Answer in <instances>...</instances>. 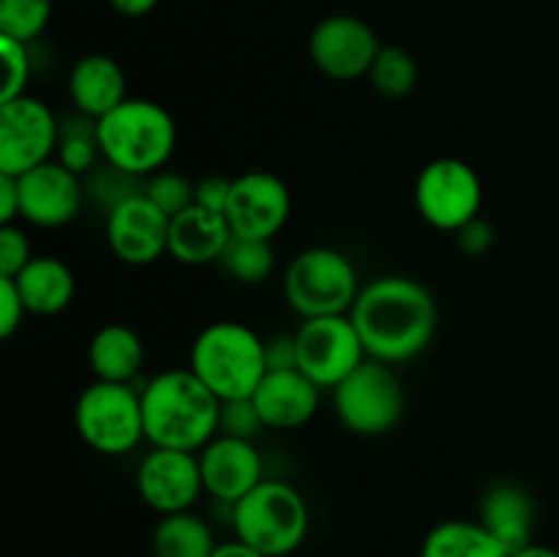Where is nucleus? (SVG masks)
<instances>
[{
    "label": "nucleus",
    "mask_w": 559,
    "mask_h": 557,
    "mask_svg": "<svg viewBox=\"0 0 559 557\" xmlns=\"http://www.w3.org/2000/svg\"><path fill=\"white\" fill-rule=\"evenodd\" d=\"M360 287L353 260L333 246L298 251L284 271V298L300 320L349 315Z\"/></svg>",
    "instance_id": "obj_6"
},
{
    "label": "nucleus",
    "mask_w": 559,
    "mask_h": 557,
    "mask_svg": "<svg viewBox=\"0 0 559 557\" xmlns=\"http://www.w3.org/2000/svg\"><path fill=\"white\" fill-rule=\"evenodd\" d=\"M229 517L235 538L265 557L293 555L309 535L306 497L282 478H265L254 486L229 508Z\"/></svg>",
    "instance_id": "obj_5"
},
{
    "label": "nucleus",
    "mask_w": 559,
    "mask_h": 557,
    "mask_svg": "<svg viewBox=\"0 0 559 557\" xmlns=\"http://www.w3.org/2000/svg\"><path fill=\"white\" fill-rule=\"evenodd\" d=\"M60 164L71 173L82 175L98 167V158H102V145H98V129L96 120L85 118V115L76 112L74 118L63 120L60 123V140H58V153H55Z\"/></svg>",
    "instance_id": "obj_28"
},
{
    "label": "nucleus",
    "mask_w": 559,
    "mask_h": 557,
    "mask_svg": "<svg viewBox=\"0 0 559 557\" xmlns=\"http://www.w3.org/2000/svg\"><path fill=\"white\" fill-rule=\"evenodd\" d=\"M413 200L426 224L440 233L456 235L464 224L480 216L484 180L464 158H431L415 178Z\"/></svg>",
    "instance_id": "obj_9"
},
{
    "label": "nucleus",
    "mask_w": 559,
    "mask_h": 557,
    "mask_svg": "<svg viewBox=\"0 0 559 557\" xmlns=\"http://www.w3.org/2000/svg\"><path fill=\"white\" fill-rule=\"evenodd\" d=\"M22 213L20 222L38 229H58L80 216L87 200L85 178L66 169L58 158L38 164L31 173L20 175Z\"/></svg>",
    "instance_id": "obj_15"
},
{
    "label": "nucleus",
    "mask_w": 559,
    "mask_h": 557,
    "mask_svg": "<svg viewBox=\"0 0 559 557\" xmlns=\"http://www.w3.org/2000/svg\"><path fill=\"white\" fill-rule=\"evenodd\" d=\"M295 342H298V369L322 391H333L369 358L349 315L304 320L295 331Z\"/></svg>",
    "instance_id": "obj_11"
},
{
    "label": "nucleus",
    "mask_w": 559,
    "mask_h": 557,
    "mask_svg": "<svg viewBox=\"0 0 559 557\" xmlns=\"http://www.w3.org/2000/svg\"><path fill=\"white\" fill-rule=\"evenodd\" d=\"M218 268L238 284H262L276 271V251L273 240L262 238H240L233 235V240L224 249Z\"/></svg>",
    "instance_id": "obj_26"
},
{
    "label": "nucleus",
    "mask_w": 559,
    "mask_h": 557,
    "mask_svg": "<svg viewBox=\"0 0 559 557\" xmlns=\"http://www.w3.org/2000/svg\"><path fill=\"white\" fill-rule=\"evenodd\" d=\"M229 240H233V229L224 213L191 205L169 222L167 254L180 265H211L222 260Z\"/></svg>",
    "instance_id": "obj_20"
},
{
    "label": "nucleus",
    "mask_w": 559,
    "mask_h": 557,
    "mask_svg": "<svg viewBox=\"0 0 559 557\" xmlns=\"http://www.w3.org/2000/svg\"><path fill=\"white\" fill-rule=\"evenodd\" d=\"M229 189H233V178H224V175H205V178L197 180L194 186V205L213 213H224L227 211Z\"/></svg>",
    "instance_id": "obj_37"
},
{
    "label": "nucleus",
    "mask_w": 559,
    "mask_h": 557,
    "mask_svg": "<svg viewBox=\"0 0 559 557\" xmlns=\"http://www.w3.org/2000/svg\"><path fill=\"white\" fill-rule=\"evenodd\" d=\"M85 191L87 200L96 202L104 213L115 211L118 205L129 202L131 197L145 191V178L123 173V169L112 167V164L102 162L93 173L85 175Z\"/></svg>",
    "instance_id": "obj_30"
},
{
    "label": "nucleus",
    "mask_w": 559,
    "mask_h": 557,
    "mask_svg": "<svg viewBox=\"0 0 559 557\" xmlns=\"http://www.w3.org/2000/svg\"><path fill=\"white\" fill-rule=\"evenodd\" d=\"M102 162L151 178L164 169L178 147V123L164 104L153 98L129 96L120 107L96 120Z\"/></svg>",
    "instance_id": "obj_3"
},
{
    "label": "nucleus",
    "mask_w": 559,
    "mask_h": 557,
    "mask_svg": "<svg viewBox=\"0 0 559 557\" xmlns=\"http://www.w3.org/2000/svg\"><path fill=\"white\" fill-rule=\"evenodd\" d=\"M33 244L25 227L16 224H0V276H20L27 262L33 260Z\"/></svg>",
    "instance_id": "obj_34"
},
{
    "label": "nucleus",
    "mask_w": 559,
    "mask_h": 557,
    "mask_svg": "<svg viewBox=\"0 0 559 557\" xmlns=\"http://www.w3.org/2000/svg\"><path fill=\"white\" fill-rule=\"evenodd\" d=\"M169 222L173 218L153 205L145 194L131 197L129 202L107 213V246L123 265L145 268L167 254Z\"/></svg>",
    "instance_id": "obj_16"
},
{
    "label": "nucleus",
    "mask_w": 559,
    "mask_h": 557,
    "mask_svg": "<svg viewBox=\"0 0 559 557\" xmlns=\"http://www.w3.org/2000/svg\"><path fill=\"white\" fill-rule=\"evenodd\" d=\"M25 300L27 315L55 317L66 311L74 300L76 276L66 260L55 254H36L20 276H14Z\"/></svg>",
    "instance_id": "obj_23"
},
{
    "label": "nucleus",
    "mask_w": 559,
    "mask_h": 557,
    "mask_svg": "<svg viewBox=\"0 0 559 557\" xmlns=\"http://www.w3.org/2000/svg\"><path fill=\"white\" fill-rule=\"evenodd\" d=\"M366 355L388 366L420 358L440 328L435 295L418 278L382 273L360 287L353 311Z\"/></svg>",
    "instance_id": "obj_1"
},
{
    "label": "nucleus",
    "mask_w": 559,
    "mask_h": 557,
    "mask_svg": "<svg viewBox=\"0 0 559 557\" xmlns=\"http://www.w3.org/2000/svg\"><path fill=\"white\" fill-rule=\"evenodd\" d=\"M224 216H227L233 235L273 240L293 216L289 186L278 175L265 173V169L238 175L233 178Z\"/></svg>",
    "instance_id": "obj_13"
},
{
    "label": "nucleus",
    "mask_w": 559,
    "mask_h": 557,
    "mask_svg": "<svg viewBox=\"0 0 559 557\" xmlns=\"http://www.w3.org/2000/svg\"><path fill=\"white\" fill-rule=\"evenodd\" d=\"M87 366L93 380L134 386L145 366L142 336L126 322H107L87 342Z\"/></svg>",
    "instance_id": "obj_22"
},
{
    "label": "nucleus",
    "mask_w": 559,
    "mask_h": 557,
    "mask_svg": "<svg viewBox=\"0 0 559 557\" xmlns=\"http://www.w3.org/2000/svg\"><path fill=\"white\" fill-rule=\"evenodd\" d=\"M66 87L76 112L93 120H102L129 98L123 66L107 52H87L76 58Z\"/></svg>",
    "instance_id": "obj_19"
},
{
    "label": "nucleus",
    "mask_w": 559,
    "mask_h": 557,
    "mask_svg": "<svg viewBox=\"0 0 559 557\" xmlns=\"http://www.w3.org/2000/svg\"><path fill=\"white\" fill-rule=\"evenodd\" d=\"M366 80L371 82L380 96L385 98H407L418 87L420 69L413 52H407L399 44H382L380 55L371 63V71Z\"/></svg>",
    "instance_id": "obj_27"
},
{
    "label": "nucleus",
    "mask_w": 559,
    "mask_h": 557,
    "mask_svg": "<svg viewBox=\"0 0 559 557\" xmlns=\"http://www.w3.org/2000/svg\"><path fill=\"white\" fill-rule=\"evenodd\" d=\"M55 0H0V36L33 44L52 20Z\"/></svg>",
    "instance_id": "obj_29"
},
{
    "label": "nucleus",
    "mask_w": 559,
    "mask_h": 557,
    "mask_svg": "<svg viewBox=\"0 0 559 557\" xmlns=\"http://www.w3.org/2000/svg\"><path fill=\"white\" fill-rule=\"evenodd\" d=\"M480 524L500 541L508 555L533 544L535 502L524 486L513 481H497L480 497Z\"/></svg>",
    "instance_id": "obj_21"
},
{
    "label": "nucleus",
    "mask_w": 559,
    "mask_h": 557,
    "mask_svg": "<svg viewBox=\"0 0 559 557\" xmlns=\"http://www.w3.org/2000/svg\"><path fill=\"white\" fill-rule=\"evenodd\" d=\"M213 557H265L262 552L251 549L249 544H243V541H224V544L216 546V552H213Z\"/></svg>",
    "instance_id": "obj_41"
},
{
    "label": "nucleus",
    "mask_w": 559,
    "mask_h": 557,
    "mask_svg": "<svg viewBox=\"0 0 559 557\" xmlns=\"http://www.w3.org/2000/svg\"><path fill=\"white\" fill-rule=\"evenodd\" d=\"M331 393L338 424L358 437L388 435L402 424L407 410L402 377L382 360L366 358Z\"/></svg>",
    "instance_id": "obj_8"
},
{
    "label": "nucleus",
    "mask_w": 559,
    "mask_h": 557,
    "mask_svg": "<svg viewBox=\"0 0 559 557\" xmlns=\"http://www.w3.org/2000/svg\"><path fill=\"white\" fill-rule=\"evenodd\" d=\"M265 429L257 404L251 396L243 399H224L218 410V435L240 437V440H254Z\"/></svg>",
    "instance_id": "obj_33"
},
{
    "label": "nucleus",
    "mask_w": 559,
    "mask_h": 557,
    "mask_svg": "<svg viewBox=\"0 0 559 557\" xmlns=\"http://www.w3.org/2000/svg\"><path fill=\"white\" fill-rule=\"evenodd\" d=\"M382 42L374 27L355 14H328L309 36V58L320 74L336 82L369 76Z\"/></svg>",
    "instance_id": "obj_12"
},
{
    "label": "nucleus",
    "mask_w": 559,
    "mask_h": 557,
    "mask_svg": "<svg viewBox=\"0 0 559 557\" xmlns=\"http://www.w3.org/2000/svg\"><path fill=\"white\" fill-rule=\"evenodd\" d=\"M265 360L267 371L298 369V342H295V333H276V336H267Z\"/></svg>",
    "instance_id": "obj_38"
},
{
    "label": "nucleus",
    "mask_w": 559,
    "mask_h": 557,
    "mask_svg": "<svg viewBox=\"0 0 559 557\" xmlns=\"http://www.w3.org/2000/svg\"><path fill=\"white\" fill-rule=\"evenodd\" d=\"M420 557H508V549L480 522L448 519L429 530Z\"/></svg>",
    "instance_id": "obj_24"
},
{
    "label": "nucleus",
    "mask_w": 559,
    "mask_h": 557,
    "mask_svg": "<svg viewBox=\"0 0 559 557\" xmlns=\"http://www.w3.org/2000/svg\"><path fill=\"white\" fill-rule=\"evenodd\" d=\"M205 495L233 508L265 481V462L254 440L216 435L197 451Z\"/></svg>",
    "instance_id": "obj_17"
},
{
    "label": "nucleus",
    "mask_w": 559,
    "mask_h": 557,
    "mask_svg": "<svg viewBox=\"0 0 559 557\" xmlns=\"http://www.w3.org/2000/svg\"><path fill=\"white\" fill-rule=\"evenodd\" d=\"M22 213L20 180L14 175H0V224H16Z\"/></svg>",
    "instance_id": "obj_39"
},
{
    "label": "nucleus",
    "mask_w": 559,
    "mask_h": 557,
    "mask_svg": "<svg viewBox=\"0 0 559 557\" xmlns=\"http://www.w3.org/2000/svg\"><path fill=\"white\" fill-rule=\"evenodd\" d=\"M495 224L486 216H475L456 233V246L467 257H480L495 246Z\"/></svg>",
    "instance_id": "obj_36"
},
{
    "label": "nucleus",
    "mask_w": 559,
    "mask_h": 557,
    "mask_svg": "<svg viewBox=\"0 0 559 557\" xmlns=\"http://www.w3.org/2000/svg\"><path fill=\"white\" fill-rule=\"evenodd\" d=\"M265 429L295 431L309 424L322 402V388L300 369L267 371L251 393Z\"/></svg>",
    "instance_id": "obj_18"
},
{
    "label": "nucleus",
    "mask_w": 559,
    "mask_h": 557,
    "mask_svg": "<svg viewBox=\"0 0 559 557\" xmlns=\"http://www.w3.org/2000/svg\"><path fill=\"white\" fill-rule=\"evenodd\" d=\"M216 546L211 524L194 511L167 513L153 528V555L156 557H213Z\"/></svg>",
    "instance_id": "obj_25"
},
{
    "label": "nucleus",
    "mask_w": 559,
    "mask_h": 557,
    "mask_svg": "<svg viewBox=\"0 0 559 557\" xmlns=\"http://www.w3.org/2000/svg\"><path fill=\"white\" fill-rule=\"evenodd\" d=\"M120 16H129V20H140L147 16L158 5V0H107Z\"/></svg>",
    "instance_id": "obj_40"
},
{
    "label": "nucleus",
    "mask_w": 559,
    "mask_h": 557,
    "mask_svg": "<svg viewBox=\"0 0 559 557\" xmlns=\"http://www.w3.org/2000/svg\"><path fill=\"white\" fill-rule=\"evenodd\" d=\"M0 52H3L5 66V82L0 102H11L16 96H25L27 82L33 76V60H31V44L16 42V38L0 36Z\"/></svg>",
    "instance_id": "obj_32"
},
{
    "label": "nucleus",
    "mask_w": 559,
    "mask_h": 557,
    "mask_svg": "<svg viewBox=\"0 0 559 557\" xmlns=\"http://www.w3.org/2000/svg\"><path fill=\"white\" fill-rule=\"evenodd\" d=\"M27 309L14 278L0 276V339L9 342L25 322Z\"/></svg>",
    "instance_id": "obj_35"
},
{
    "label": "nucleus",
    "mask_w": 559,
    "mask_h": 557,
    "mask_svg": "<svg viewBox=\"0 0 559 557\" xmlns=\"http://www.w3.org/2000/svg\"><path fill=\"white\" fill-rule=\"evenodd\" d=\"M136 491L147 508L167 517V513L191 511L202 495L200 459L194 451L178 448H153L136 464Z\"/></svg>",
    "instance_id": "obj_14"
},
{
    "label": "nucleus",
    "mask_w": 559,
    "mask_h": 557,
    "mask_svg": "<svg viewBox=\"0 0 559 557\" xmlns=\"http://www.w3.org/2000/svg\"><path fill=\"white\" fill-rule=\"evenodd\" d=\"M194 180H189L186 175L175 173V169H158L151 178H145V191L142 194L153 202L156 208H162L169 218H175L178 213H183L186 208L194 205Z\"/></svg>",
    "instance_id": "obj_31"
},
{
    "label": "nucleus",
    "mask_w": 559,
    "mask_h": 557,
    "mask_svg": "<svg viewBox=\"0 0 559 557\" xmlns=\"http://www.w3.org/2000/svg\"><path fill=\"white\" fill-rule=\"evenodd\" d=\"M508 557H559V552L555 549V546H546V544H527L522 546V549L511 552Z\"/></svg>",
    "instance_id": "obj_42"
},
{
    "label": "nucleus",
    "mask_w": 559,
    "mask_h": 557,
    "mask_svg": "<svg viewBox=\"0 0 559 557\" xmlns=\"http://www.w3.org/2000/svg\"><path fill=\"white\" fill-rule=\"evenodd\" d=\"M74 429L91 451L123 457L145 440L140 388L93 380L74 404Z\"/></svg>",
    "instance_id": "obj_7"
},
{
    "label": "nucleus",
    "mask_w": 559,
    "mask_h": 557,
    "mask_svg": "<svg viewBox=\"0 0 559 557\" xmlns=\"http://www.w3.org/2000/svg\"><path fill=\"white\" fill-rule=\"evenodd\" d=\"M189 369L218 399H243L267 375L265 339L238 320H218L202 328L189 349Z\"/></svg>",
    "instance_id": "obj_4"
},
{
    "label": "nucleus",
    "mask_w": 559,
    "mask_h": 557,
    "mask_svg": "<svg viewBox=\"0 0 559 557\" xmlns=\"http://www.w3.org/2000/svg\"><path fill=\"white\" fill-rule=\"evenodd\" d=\"M145 440L153 448L200 451L218 435L222 399L189 369H164L140 388Z\"/></svg>",
    "instance_id": "obj_2"
},
{
    "label": "nucleus",
    "mask_w": 559,
    "mask_h": 557,
    "mask_svg": "<svg viewBox=\"0 0 559 557\" xmlns=\"http://www.w3.org/2000/svg\"><path fill=\"white\" fill-rule=\"evenodd\" d=\"M60 120L38 96L0 102V175L31 173L58 153Z\"/></svg>",
    "instance_id": "obj_10"
}]
</instances>
